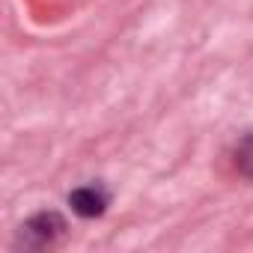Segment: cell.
<instances>
[{
  "label": "cell",
  "instance_id": "1",
  "mask_svg": "<svg viewBox=\"0 0 253 253\" xmlns=\"http://www.w3.org/2000/svg\"><path fill=\"white\" fill-rule=\"evenodd\" d=\"M66 220L57 211H39L33 217L24 220L21 232H18V244L30 247V250H42V247H54L57 238L63 235Z\"/></svg>",
  "mask_w": 253,
  "mask_h": 253
},
{
  "label": "cell",
  "instance_id": "2",
  "mask_svg": "<svg viewBox=\"0 0 253 253\" xmlns=\"http://www.w3.org/2000/svg\"><path fill=\"white\" fill-rule=\"evenodd\" d=\"M107 191L101 185H81L69 194V206L75 209V214L81 217H101L107 209Z\"/></svg>",
  "mask_w": 253,
  "mask_h": 253
},
{
  "label": "cell",
  "instance_id": "3",
  "mask_svg": "<svg viewBox=\"0 0 253 253\" xmlns=\"http://www.w3.org/2000/svg\"><path fill=\"white\" fill-rule=\"evenodd\" d=\"M232 167L238 170V176L253 182V128L244 131L235 140V146H232Z\"/></svg>",
  "mask_w": 253,
  "mask_h": 253
}]
</instances>
